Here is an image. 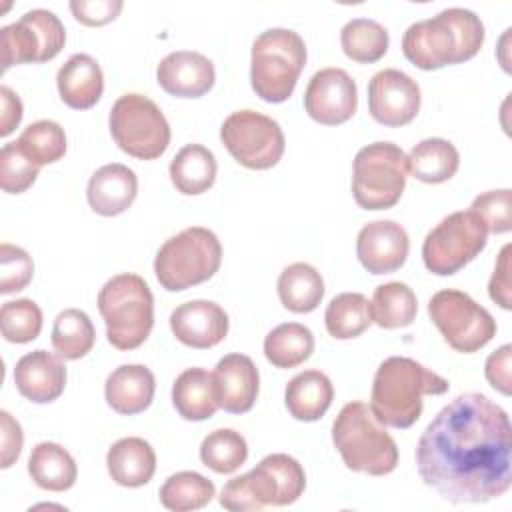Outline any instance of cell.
<instances>
[{"label":"cell","mask_w":512,"mask_h":512,"mask_svg":"<svg viewBox=\"0 0 512 512\" xmlns=\"http://www.w3.org/2000/svg\"><path fill=\"white\" fill-rule=\"evenodd\" d=\"M508 412L480 392L450 400L416 444V470L426 486L452 504L500 498L512 484Z\"/></svg>","instance_id":"cell-1"},{"label":"cell","mask_w":512,"mask_h":512,"mask_svg":"<svg viewBox=\"0 0 512 512\" xmlns=\"http://www.w3.org/2000/svg\"><path fill=\"white\" fill-rule=\"evenodd\" d=\"M484 44L482 20L466 8H446L432 18L414 22L402 36V52L420 70L460 64Z\"/></svg>","instance_id":"cell-2"},{"label":"cell","mask_w":512,"mask_h":512,"mask_svg":"<svg viewBox=\"0 0 512 512\" xmlns=\"http://www.w3.org/2000/svg\"><path fill=\"white\" fill-rule=\"evenodd\" d=\"M448 388L446 378L420 362L408 356H390L374 374L370 410L382 426L404 430L420 418L426 394L440 396Z\"/></svg>","instance_id":"cell-3"},{"label":"cell","mask_w":512,"mask_h":512,"mask_svg":"<svg viewBox=\"0 0 512 512\" xmlns=\"http://www.w3.org/2000/svg\"><path fill=\"white\" fill-rule=\"evenodd\" d=\"M306 488L302 464L282 452L264 456L250 472L228 480L220 492V506L230 512L288 506Z\"/></svg>","instance_id":"cell-4"},{"label":"cell","mask_w":512,"mask_h":512,"mask_svg":"<svg viewBox=\"0 0 512 512\" xmlns=\"http://www.w3.org/2000/svg\"><path fill=\"white\" fill-rule=\"evenodd\" d=\"M332 442L346 468L354 472L384 476L398 464L394 438L376 420L366 402L354 400L342 406L332 424Z\"/></svg>","instance_id":"cell-5"},{"label":"cell","mask_w":512,"mask_h":512,"mask_svg":"<svg viewBox=\"0 0 512 512\" xmlns=\"http://www.w3.org/2000/svg\"><path fill=\"white\" fill-rule=\"evenodd\" d=\"M98 310L106 324V338L118 350L144 344L154 326V296L138 274H116L98 292Z\"/></svg>","instance_id":"cell-6"},{"label":"cell","mask_w":512,"mask_h":512,"mask_svg":"<svg viewBox=\"0 0 512 512\" xmlns=\"http://www.w3.org/2000/svg\"><path fill=\"white\" fill-rule=\"evenodd\" d=\"M306 64V44L290 28H268L256 36L250 58V84L264 102L280 104L296 88Z\"/></svg>","instance_id":"cell-7"},{"label":"cell","mask_w":512,"mask_h":512,"mask_svg":"<svg viewBox=\"0 0 512 512\" xmlns=\"http://www.w3.org/2000/svg\"><path fill=\"white\" fill-rule=\"evenodd\" d=\"M222 262L218 236L204 226H190L168 238L154 258V272L162 288L180 292L210 280Z\"/></svg>","instance_id":"cell-8"},{"label":"cell","mask_w":512,"mask_h":512,"mask_svg":"<svg viewBox=\"0 0 512 512\" xmlns=\"http://www.w3.org/2000/svg\"><path fill=\"white\" fill-rule=\"evenodd\" d=\"M406 178L404 150L392 142H372L354 156L352 196L364 210H386L400 200Z\"/></svg>","instance_id":"cell-9"},{"label":"cell","mask_w":512,"mask_h":512,"mask_svg":"<svg viewBox=\"0 0 512 512\" xmlns=\"http://www.w3.org/2000/svg\"><path fill=\"white\" fill-rule=\"evenodd\" d=\"M110 134L118 148L138 160L162 156L170 144V124L148 96L128 92L110 108Z\"/></svg>","instance_id":"cell-10"},{"label":"cell","mask_w":512,"mask_h":512,"mask_svg":"<svg viewBox=\"0 0 512 512\" xmlns=\"http://www.w3.org/2000/svg\"><path fill=\"white\" fill-rule=\"evenodd\" d=\"M488 230L472 210L442 218L422 242L424 266L438 276H450L472 262L486 246Z\"/></svg>","instance_id":"cell-11"},{"label":"cell","mask_w":512,"mask_h":512,"mask_svg":"<svg viewBox=\"0 0 512 512\" xmlns=\"http://www.w3.org/2000/svg\"><path fill=\"white\" fill-rule=\"evenodd\" d=\"M428 316L456 352H478L496 336L492 314L462 290L436 292L428 302Z\"/></svg>","instance_id":"cell-12"},{"label":"cell","mask_w":512,"mask_h":512,"mask_svg":"<svg viewBox=\"0 0 512 512\" xmlns=\"http://www.w3.org/2000/svg\"><path fill=\"white\" fill-rule=\"evenodd\" d=\"M220 140L232 158L250 170L276 166L286 148L280 124L256 110L232 112L220 126Z\"/></svg>","instance_id":"cell-13"},{"label":"cell","mask_w":512,"mask_h":512,"mask_svg":"<svg viewBox=\"0 0 512 512\" xmlns=\"http://www.w3.org/2000/svg\"><path fill=\"white\" fill-rule=\"evenodd\" d=\"M64 42L66 30L54 12L44 8L28 10L20 20L0 30L2 72L14 64L48 62L64 48Z\"/></svg>","instance_id":"cell-14"},{"label":"cell","mask_w":512,"mask_h":512,"mask_svg":"<svg viewBox=\"0 0 512 512\" xmlns=\"http://www.w3.org/2000/svg\"><path fill=\"white\" fill-rule=\"evenodd\" d=\"M420 102L418 82L402 70L384 68L368 82V112L382 126L410 124L420 110Z\"/></svg>","instance_id":"cell-15"},{"label":"cell","mask_w":512,"mask_h":512,"mask_svg":"<svg viewBox=\"0 0 512 512\" xmlns=\"http://www.w3.org/2000/svg\"><path fill=\"white\" fill-rule=\"evenodd\" d=\"M304 108L312 120L338 126L350 120L358 108V88L342 68L318 70L304 92Z\"/></svg>","instance_id":"cell-16"},{"label":"cell","mask_w":512,"mask_h":512,"mask_svg":"<svg viewBox=\"0 0 512 512\" xmlns=\"http://www.w3.org/2000/svg\"><path fill=\"white\" fill-rule=\"evenodd\" d=\"M408 250V234L394 220L368 222L356 238V256L370 274L396 272L406 262Z\"/></svg>","instance_id":"cell-17"},{"label":"cell","mask_w":512,"mask_h":512,"mask_svg":"<svg viewBox=\"0 0 512 512\" xmlns=\"http://www.w3.org/2000/svg\"><path fill=\"white\" fill-rule=\"evenodd\" d=\"M170 330L184 346L206 350L226 338L228 314L212 300H190L172 310Z\"/></svg>","instance_id":"cell-18"},{"label":"cell","mask_w":512,"mask_h":512,"mask_svg":"<svg viewBox=\"0 0 512 512\" xmlns=\"http://www.w3.org/2000/svg\"><path fill=\"white\" fill-rule=\"evenodd\" d=\"M156 80L164 92L176 98H200L216 80L210 58L194 50H176L166 54L158 68Z\"/></svg>","instance_id":"cell-19"},{"label":"cell","mask_w":512,"mask_h":512,"mask_svg":"<svg viewBox=\"0 0 512 512\" xmlns=\"http://www.w3.org/2000/svg\"><path fill=\"white\" fill-rule=\"evenodd\" d=\"M212 378L218 408L230 414H244L254 406L260 376L258 368L246 354H226L220 358Z\"/></svg>","instance_id":"cell-20"},{"label":"cell","mask_w":512,"mask_h":512,"mask_svg":"<svg viewBox=\"0 0 512 512\" xmlns=\"http://www.w3.org/2000/svg\"><path fill=\"white\" fill-rule=\"evenodd\" d=\"M14 384L30 402H54L64 392L66 366L58 354L48 350L28 352L14 366Z\"/></svg>","instance_id":"cell-21"},{"label":"cell","mask_w":512,"mask_h":512,"mask_svg":"<svg viewBox=\"0 0 512 512\" xmlns=\"http://www.w3.org/2000/svg\"><path fill=\"white\" fill-rule=\"evenodd\" d=\"M138 194V178L134 170L120 162L98 168L86 188L90 208L100 216H118L132 206Z\"/></svg>","instance_id":"cell-22"},{"label":"cell","mask_w":512,"mask_h":512,"mask_svg":"<svg viewBox=\"0 0 512 512\" xmlns=\"http://www.w3.org/2000/svg\"><path fill=\"white\" fill-rule=\"evenodd\" d=\"M156 378L150 368L142 364L118 366L104 384V396L108 406L124 416L144 412L154 398Z\"/></svg>","instance_id":"cell-23"},{"label":"cell","mask_w":512,"mask_h":512,"mask_svg":"<svg viewBox=\"0 0 512 512\" xmlns=\"http://www.w3.org/2000/svg\"><path fill=\"white\" fill-rule=\"evenodd\" d=\"M56 84L66 106L74 110H88L102 96L104 74L100 64L90 54L78 52L60 66Z\"/></svg>","instance_id":"cell-24"},{"label":"cell","mask_w":512,"mask_h":512,"mask_svg":"<svg viewBox=\"0 0 512 512\" xmlns=\"http://www.w3.org/2000/svg\"><path fill=\"white\" fill-rule=\"evenodd\" d=\"M106 468L116 484L138 488L152 480L156 472V452L144 438H120L108 448Z\"/></svg>","instance_id":"cell-25"},{"label":"cell","mask_w":512,"mask_h":512,"mask_svg":"<svg viewBox=\"0 0 512 512\" xmlns=\"http://www.w3.org/2000/svg\"><path fill=\"white\" fill-rule=\"evenodd\" d=\"M334 386L320 370H304L290 378L284 392V402L294 420L314 422L320 420L330 408Z\"/></svg>","instance_id":"cell-26"},{"label":"cell","mask_w":512,"mask_h":512,"mask_svg":"<svg viewBox=\"0 0 512 512\" xmlns=\"http://www.w3.org/2000/svg\"><path fill=\"white\" fill-rule=\"evenodd\" d=\"M172 404L176 412L190 422L208 420L218 410L212 372L204 368H186L172 384Z\"/></svg>","instance_id":"cell-27"},{"label":"cell","mask_w":512,"mask_h":512,"mask_svg":"<svg viewBox=\"0 0 512 512\" xmlns=\"http://www.w3.org/2000/svg\"><path fill=\"white\" fill-rule=\"evenodd\" d=\"M28 474L36 486L50 492H64L74 486L78 466L70 452L56 442H40L28 458Z\"/></svg>","instance_id":"cell-28"},{"label":"cell","mask_w":512,"mask_h":512,"mask_svg":"<svg viewBox=\"0 0 512 512\" xmlns=\"http://www.w3.org/2000/svg\"><path fill=\"white\" fill-rule=\"evenodd\" d=\"M408 172L426 184H440L450 180L458 166L460 154L450 140L426 138L420 140L408 154Z\"/></svg>","instance_id":"cell-29"},{"label":"cell","mask_w":512,"mask_h":512,"mask_svg":"<svg viewBox=\"0 0 512 512\" xmlns=\"http://www.w3.org/2000/svg\"><path fill=\"white\" fill-rule=\"evenodd\" d=\"M170 180L182 194L194 196L212 188L216 180V158L202 144H186L170 162Z\"/></svg>","instance_id":"cell-30"},{"label":"cell","mask_w":512,"mask_h":512,"mask_svg":"<svg viewBox=\"0 0 512 512\" xmlns=\"http://www.w3.org/2000/svg\"><path fill=\"white\" fill-rule=\"evenodd\" d=\"M278 296L286 310L308 314L322 302L324 280L314 266L306 262H294L286 266L278 276Z\"/></svg>","instance_id":"cell-31"},{"label":"cell","mask_w":512,"mask_h":512,"mask_svg":"<svg viewBox=\"0 0 512 512\" xmlns=\"http://www.w3.org/2000/svg\"><path fill=\"white\" fill-rule=\"evenodd\" d=\"M314 352V336L300 322H284L264 338V356L276 368H296Z\"/></svg>","instance_id":"cell-32"},{"label":"cell","mask_w":512,"mask_h":512,"mask_svg":"<svg viewBox=\"0 0 512 512\" xmlns=\"http://www.w3.org/2000/svg\"><path fill=\"white\" fill-rule=\"evenodd\" d=\"M370 310L372 322H376L380 328L396 330L414 322L418 312V300L408 284L386 282L374 290Z\"/></svg>","instance_id":"cell-33"},{"label":"cell","mask_w":512,"mask_h":512,"mask_svg":"<svg viewBox=\"0 0 512 512\" xmlns=\"http://www.w3.org/2000/svg\"><path fill=\"white\" fill-rule=\"evenodd\" d=\"M324 324L328 334L338 340L358 338L372 324L368 298L360 292H342L334 296L326 306Z\"/></svg>","instance_id":"cell-34"},{"label":"cell","mask_w":512,"mask_h":512,"mask_svg":"<svg viewBox=\"0 0 512 512\" xmlns=\"http://www.w3.org/2000/svg\"><path fill=\"white\" fill-rule=\"evenodd\" d=\"M96 340L90 316L78 308L62 310L52 326V348L62 360H78L86 356Z\"/></svg>","instance_id":"cell-35"},{"label":"cell","mask_w":512,"mask_h":512,"mask_svg":"<svg viewBox=\"0 0 512 512\" xmlns=\"http://www.w3.org/2000/svg\"><path fill=\"white\" fill-rule=\"evenodd\" d=\"M344 54L360 64L378 62L390 44L388 30L372 18H352L340 30Z\"/></svg>","instance_id":"cell-36"},{"label":"cell","mask_w":512,"mask_h":512,"mask_svg":"<svg viewBox=\"0 0 512 512\" xmlns=\"http://www.w3.org/2000/svg\"><path fill=\"white\" fill-rule=\"evenodd\" d=\"M216 496L212 480L198 472L182 470L166 478L160 488V502L174 512H188L204 508Z\"/></svg>","instance_id":"cell-37"},{"label":"cell","mask_w":512,"mask_h":512,"mask_svg":"<svg viewBox=\"0 0 512 512\" xmlns=\"http://www.w3.org/2000/svg\"><path fill=\"white\" fill-rule=\"evenodd\" d=\"M18 150L38 168L58 162L66 154L64 128L54 120H38L24 128L16 138Z\"/></svg>","instance_id":"cell-38"},{"label":"cell","mask_w":512,"mask_h":512,"mask_svg":"<svg viewBox=\"0 0 512 512\" xmlns=\"http://www.w3.org/2000/svg\"><path fill=\"white\" fill-rule=\"evenodd\" d=\"M248 458V444L244 436L232 428H218L210 432L200 444V460L216 474L236 472Z\"/></svg>","instance_id":"cell-39"},{"label":"cell","mask_w":512,"mask_h":512,"mask_svg":"<svg viewBox=\"0 0 512 512\" xmlns=\"http://www.w3.org/2000/svg\"><path fill=\"white\" fill-rule=\"evenodd\" d=\"M0 330L8 342L26 344L42 330V310L30 298L4 302L0 308Z\"/></svg>","instance_id":"cell-40"},{"label":"cell","mask_w":512,"mask_h":512,"mask_svg":"<svg viewBox=\"0 0 512 512\" xmlns=\"http://www.w3.org/2000/svg\"><path fill=\"white\" fill-rule=\"evenodd\" d=\"M38 166L32 164L16 146V142H8L0 150V186L8 194L26 192L36 176Z\"/></svg>","instance_id":"cell-41"},{"label":"cell","mask_w":512,"mask_h":512,"mask_svg":"<svg viewBox=\"0 0 512 512\" xmlns=\"http://www.w3.org/2000/svg\"><path fill=\"white\" fill-rule=\"evenodd\" d=\"M510 202H512L510 188L488 190V192H484V194H480L472 200L470 210L474 214H478V218L484 222L488 232L506 234L512 228Z\"/></svg>","instance_id":"cell-42"},{"label":"cell","mask_w":512,"mask_h":512,"mask_svg":"<svg viewBox=\"0 0 512 512\" xmlns=\"http://www.w3.org/2000/svg\"><path fill=\"white\" fill-rule=\"evenodd\" d=\"M34 274V262L30 254L14 244L4 242L0 246V294L24 290Z\"/></svg>","instance_id":"cell-43"},{"label":"cell","mask_w":512,"mask_h":512,"mask_svg":"<svg viewBox=\"0 0 512 512\" xmlns=\"http://www.w3.org/2000/svg\"><path fill=\"white\" fill-rule=\"evenodd\" d=\"M124 2L122 0H72L70 10L74 18L86 26H102L112 22Z\"/></svg>","instance_id":"cell-44"},{"label":"cell","mask_w":512,"mask_h":512,"mask_svg":"<svg viewBox=\"0 0 512 512\" xmlns=\"http://www.w3.org/2000/svg\"><path fill=\"white\" fill-rule=\"evenodd\" d=\"M510 358H512V346L502 344L496 352H492L486 360L484 374L486 380L494 390H498L504 396H510L512 392V376H510Z\"/></svg>","instance_id":"cell-45"},{"label":"cell","mask_w":512,"mask_h":512,"mask_svg":"<svg viewBox=\"0 0 512 512\" xmlns=\"http://www.w3.org/2000/svg\"><path fill=\"white\" fill-rule=\"evenodd\" d=\"M510 250L512 246L506 244L502 250H500V256H498V262L494 266V272H492V278L488 282V294L490 298L504 310H510L512 304H510Z\"/></svg>","instance_id":"cell-46"},{"label":"cell","mask_w":512,"mask_h":512,"mask_svg":"<svg viewBox=\"0 0 512 512\" xmlns=\"http://www.w3.org/2000/svg\"><path fill=\"white\" fill-rule=\"evenodd\" d=\"M0 424H2V468H10L20 452H22V442H24V434L22 428L18 424V420L12 418L10 412L2 410L0 412Z\"/></svg>","instance_id":"cell-47"},{"label":"cell","mask_w":512,"mask_h":512,"mask_svg":"<svg viewBox=\"0 0 512 512\" xmlns=\"http://www.w3.org/2000/svg\"><path fill=\"white\" fill-rule=\"evenodd\" d=\"M0 104H2L0 136H8L22 120V102L12 88L2 84L0 86Z\"/></svg>","instance_id":"cell-48"}]
</instances>
